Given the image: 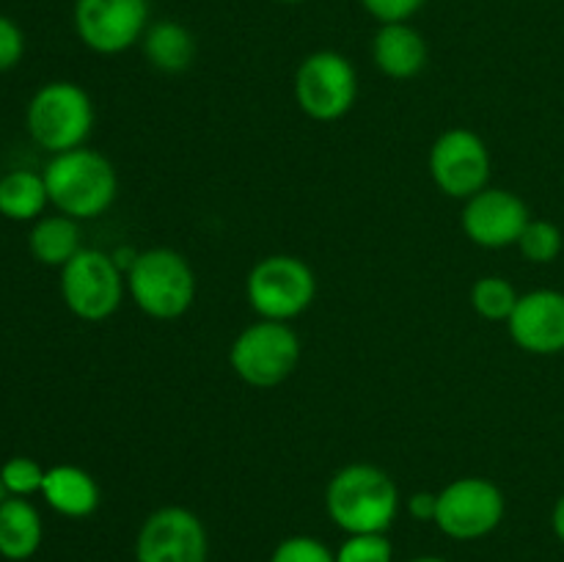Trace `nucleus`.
Here are the masks:
<instances>
[{
    "label": "nucleus",
    "instance_id": "obj_1",
    "mask_svg": "<svg viewBox=\"0 0 564 562\" xmlns=\"http://www.w3.org/2000/svg\"><path fill=\"white\" fill-rule=\"evenodd\" d=\"M328 516L347 534L386 532L400 510L397 483L372 463H350L339 468L325 490Z\"/></svg>",
    "mask_w": 564,
    "mask_h": 562
},
{
    "label": "nucleus",
    "instance_id": "obj_2",
    "mask_svg": "<svg viewBox=\"0 0 564 562\" xmlns=\"http://www.w3.org/2000/svg\"><path fill=\"white\" fill-rule=\"evenodd\" d=\"M47 185L50 204L61 215L75 220L99 218L119 193L116 169L105 154L94 149H72V152L53 154L42 171Z\"/></svg>",
    "mask_w": 564,
    "mask_h": 562
},
{
    "label": "nucleus",
    "instance_id": "obj_3",
    "mask_svg": "<svg viewBox=\"0 0 564 562\" xmlns=\"http://www.w3.org/2000/svg\"><path fill=\"white\" fill-rule=\"evenodd\" d=\"M127 290L143 314L176 320L196 301V273L174 248H149L127 270Z\"/></svg>",
    "mask_w": 564,
    "mask_h": 562
},
{
    "label": "nucleus",
    "instance_id": "obj_4",
    "mask_svg": "<svg viewBox=\"0 0 564 562\" xmlns=\"http://www.w3.org/2000/svg\"><path fill=\"white\" fill-rule=\"evenodd\" d=\"M28 132L44 152L61 154L80 149L94 127V105L86 88L69 80H53L28 102Z\"/></svg>",
    "mask_w": 564,
    "mask_h": 562
},
{
    "label": "nucleus",
    "instance_id": "obj_5",
    "mask_svg": "<svg viewBox=\"0 0 564 562\" xmlns=\"http://www.w3.org/2000/svg\"><path fill=\"white\" fill-rule=\"evenodd\" d=\"M246 295L262 320L290 323L301 317L317 295L314 270L290 253H273L257 262L248 273Z\"/></svg>",
    "mask_w": 564,
    "mask_h": 562
},
{
    "label": "nucleus",
    "instance_id": "obj_6",
    "mask_svg": "<svg viewBox=\"0 0 564 562\" xmlns=\"http://www.w3.org/2000/svg\"><path fill=\"white\" fill-rule=\"evenodd\" d=\"M301 361V339L286 323L259 320L248 325L229 350V364L242 383L273 389L295 372Z\"/></svg>",
    "mask_w": 564,
    "mask_h": 562
},
{
    "label": "nucleus",
    "instance_id": "obj_7",
    "mask_svg": "<svg viewBox=\"0 0 564 562\" xmlns=\"http://www.w3.org/2000/svg\"><path fill=\"white\" fill-rule=\"evenodd\" d=\"M127 275L113 257L97 248H80L61 268V295L66 309L86 323H102L119 312Z\"/></svg>",
    "mask_w": 564,
    "mask_h": 562
},
{
    "label": "nucleus",
    "instance_id": "obj_8",
    "mask_svg": "<svg viewBox=\"0 0 564 562\" xmlns=\"http://www.w3.org/2000/svg\"><path fill=\"white\" fill-rule=\"evenodd\" d=\"M358 97L356 66L336 50L306 55L295 72V102L308 119L336 121L350 114Z\"/></svg>",
    "mask_w": 564,
    "mask_h": 562
},
{
    "label": "nucleus",
    "instance_id": "obj_9",
    "mask_svg": "<svg viewBox=\"0 0 564 562\" xmlns=\"http://www.w3.org/2000/svg\"><path fill=\"white\" fill-rule=\"evenodd\" d=\"M149 0H75V33L91 53L121 55L147 33Z\"/></svg>",
    "mask_w": 564,
    "mask_h": 562
},
{
    "label": "nucleus",
    "instance_id": "obj_10",
    "mask_svg": "<svg viewBox=\"0 0 564 562\" xmlns=\"http://www.w3.org/2000/svg\"><path fill=\"white\" fill-rule=\"evenodd\" d=\"M505 494L485 477H460L438 494L435 523L452 540H479L505 518Z\"/></svg>",
    "mask_w": 564,
    "mask_h": 562
},
{
    "label": "nucleus",
    "instance_id": "obj_11",
    "mask_svg": "<svg viewBox=\"0 0 564 562\" xmlns=\"http://www.w3.org/2000/svg\"><path fill=\"white\" fill-rule=\"evenodd\" d=\"M427 165L438 191L449 198H471L488 187L490 152L482 138L466 127L435 138Z\"/></svg>",
    "mask_w": 564,
    "mask_h": 562
},
{
    "label": "nucleus",
    "instance_id": "obj_12",
    "mask_svg": "<svg viewBox=\"0 0 564 562\" xmlns=\"http://www.w3.org/2000/svg\"><path fill=\"white\" fill-rule=\"evenodd\" d=\"M209 540L202 518L187 507H160L135 540L138 562H207Z\"/></svg>",
    "mask_w": 564,
    "mask_h": 562
},
{
    "label": "nucleus",
    "instance_id": "obj_13",
    "mask_svg": "<svg viewBox=\"0 0 564 562\" xmlns=\"http://www.w3.org/2000/svg\"><path fill=\"white\" fill-rule=\"evenodd\" d=\"M529 207L521 196L501 187H485L466 198L460 224L468 240L482 248L518 246L529 224Z\"/></svg>",
    "mask_w": 564,
    "mask_h": 562
},
{
    "label": "nucleus",
    "instance_id": "obj_14",
    "mask_svg": "<svg viewBox=\"0 0 564 562\" xmlns=\"http://www.w3.org/2000/svg\"><path fill=\"white\" fill-rule=\"evenodd\" d=\"M507 328L521 350L534 356L564 353V292L534 290L521 295Z\"/></svg>",
    "mask_w": 564,
    "mask_h": 562
},
{
    "label": "nucleus",
    "instance_id": "obj_15",
    "mask_svg": "<svg viewBox=\"0 0 564 562\" xmlns=\"http://www.w3.org/2000/svg\"><path fill=\"white\" fill-rule=\"evenodd\" d=\"M372 58L391 80H411L427 66V42L411 22H386L372 39Z\"/></svg>",
    "mask_w": 564,
    "mask_h": 562
},
{
    "label": "nucleus",
    "instance_id": "obj_16",
    "mask_svg": "<svg viewBox=\"0 0 564 562\" xmlns=\"http://www.w3.org/2000/svg\"><path fill=\"white\" fill-rule=\"evenodd\" d=\"M42 496L66 518H88L99 507V485L86 468L61 463L44 472Z\"/></svg>",
    "mask_w": 564,
    "mask_h": 562
},
{
    "label": "nucleus",
    "instance_id": "obj_17",
    "mask_svg": "<svg viewBox=\"0 0 564 562\" xmlns=\"http://www.w3.org/2000/svg\"><path fill=\"white\" fill-rule=\"evenodd\" d=\"M42 516L22 496H6L0 505V556L11 562L31 560L42 545Z\"/></svg>",
    "mask_w": 564,
    "mask_h": 562
},
{
    "label": "nucleus",
    "instance_id": "obj_18",
    "mask_svg": "<svg viewBox=\"0 0 564 562\" xmlns=\"http://www.w3.org/2000/svg\"><path fill=\"white\" fill-rule=\"evenodd\" d=\"M141 44L149 64L165 75H180V72L191 69L193 58H196V39L182 22L174 20L152 22L143 33Z\"/></svg>",
    "mask_w": 564,
    "mask_h": 562
},
{
    "label": "nucleus",
    "instance_id": "obj_19",
    "mask_svg": "<svg viewBox=\"0 0 564 562\" xmlns=\"http://www.w3.org/2000/svg\"><path fill=\"white\" fill-rule=\"evenodd\" d=\"M28 248L33 259L47 268H64L80 251V226L69 215H47L33 224L28 235Z\"/></svg>",
    "mask_w": 564,
    "mask_h": 562
},
{
    "label": "nucleus",
    "instance_id": "obj_20",
    "mask_svg": "<svg viewBox=\"0 0 564 562\" xmlns=\"http://www.w3.org/2000/svg\"><path fill=\"white\" fill-rule=\"evenodd\" d=\"M47 204V185L36 171H9L0 176V215L3 218L39 220Z\"/></svg>",
    "mask_w": 564,
    "mask_h": 562
},
{
    "label": "nucleus",
    "instance_id": "obj_21",
    "mask_svg": "<svg viewBox=\"0 0 564 562\" xmlns=\"http://www.w3.org/2000/svg\"><path fill=\"white\" fill-rule=\"evenodd\" d=\"M516 287L501 275H482L471 287V306L474 312L490 323H507L518 303Z\"/></svg>",
    "mask_w": 564,
    "mask_h": 562
},
{
    "label": "nucleus",
    "instance_id": "obj_22",
    "mask_svg": "<svg viewBox=\"0 0 564 562\" xmlns=\"http://www.w3.org/2000/svg\"><path fill=\"white\" fill-rule=\"evenodd\" d=\"M518 248H521L523 257L534 264L554 262L562 253L560 226L551 224V220H529L521 240H518Z\"/></svg>",
    "mask_w": 564,
    "mask_h": 562
},
{
    "label": "nucleus",
    "instance_id": "obj_23",
    "mask_svg": "<svg viewBox=\"0 0 564 562\" xmlns=\"http://www.w3.org/2000/svg\"><path fill=\"white\" fill-rule=\"evenodd\" d=\"M44 472H47V468L39 466L33 457L17 455L0 466V479H3L6 485V494L22 496V499H25V496L31 494H42Z\"/></svg>",
    "mask_w": 564,
    "mask_h": 562
},
{
    "label": "nucleus",
    "instance_id": "obj_24",
    "mask_svg": "<svg viewBox=\"0 0 564 562\" xmlns=\"http://www.w3.org/2000/svg\"><path fill=\"white\" fill-rule=\"evenodd\" d=\"M336 562H394V549L386 532L350 534L336 551Z\"/></svg>",
    "mask_w": 564,
    "mask_h": 562
},
{
    "label": "nucleus",
    "instance_id": "obj_25",
    "mask_svg": "<svg viewBox=\"0 0 564 562\" xmlns=\"http://www.w3.org/2000/svg\"><path fill=\"white\" fill-rule=\"evenodd\" d=\"M270 562H336V554H330L328 545L308 534H295L275 545Z\"/></svg>",
    "mask_w": 564,
    "mask_h": 562
},
{
    "label": "nucleus",
    "instance_id": "obj_26",
    "mask_svg": "<svg viewBox=\"0 0 564 562\" xmlns=\"http://www.w3.org/2000/svg\"><path fill=\"white\" fill-rule=\"evenodd\" d=\"M369 17L386 25V22H408L427 0H358Z\"/></svg>",
    "mask_w": 564,
    "mask_h": 562
},
{
    "label": "nucleus",
    "instance_id": "obj_27",
    "mask_svg": "<svg viewBox=\"0 0 564 562\" xmlns=\"http://www.w3.org/2000/svg\"><path fill=\"white\" fill-rule=\"evenodd\" d=\"M22 53H25V36L20 25L0 14V72L14 69L22 61Z\"/></svg>",
    "mask_w": 564,
    "mask_h": 562
},
{
    "label": "nucleus",
    "instance_id": "obj_28",
    "mask_svg": "<svg viewBox=\"0 0 564 562\" xmlns=\"http://www.w3.org/2000/svg\"><path fill=\"white\" fill-rule=\"evenodd\" d=\"M408 510L419 521H433L435 523V510H438V494H430V490H419L408 499Z\"/></svg>",
    "mask_w": 564,
    "mask_h": 562
},
{
    "label": "nucleus",
    "instance_id": "obj_29",
    "mask_svg": "<svg viewBox=\"0 0 564 562\" xmlns=\"http://www.w3.org/2000/svg\"><path fill=\"white\" fill-rule=\"evenodd\" d=\"M551 523H554V532H556V538H560L562 543H564V494L560 496V501H556V507H554V516H551Z\"/></svg>",
    "mask_w": 564,
    "mask_h": 562
},
{
    "label": "nucleus",
    "instance_id": "obj_30",
    "mask_svg": "<svg viewBox=\"0 0 564 562\" xmlns=\"http://www.w3.org/2000/svg\"><path fill=\"white\" fill-rule=\"evenodd\" d=\"M411 562H446V560H441V556H416V560Z\"/></svg>",
    "mask_w": 564,
    "mask_h": 562
},
{
    "label": "nucleus",
    "instance_id": "obj_31",
    "mask_svg": "<svg viewBox=\"0 0 564 562\" xmlns=\"http://www.w3.org/2000/svg\"><path fill=\"white\" fill-rule=\"evenodd\" d=\"M6 496H9V494H6V485H3V479H0V505L6 501Z\"/></svg>",
    "mask_w": 564,
    "mask_h": 562
},
{
    "label": "nucleus",
    "instance_id": "obj_32",
    "mask_svg": "<svg viewBox=\"0 0 564 562\" xmlns=\"http://www.w3.org/2000/svg\"><path fill=\"white\" fill-rule=\"evenodd\" d=\"M279 3H286V6H295V3H303V0H279Z\"/></svg>",
    "mask_w": 564,
    "mask_h": 562
}]
</instances>
